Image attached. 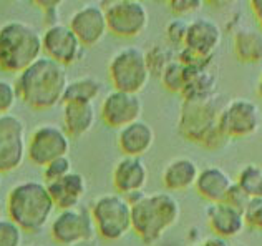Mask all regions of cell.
<instances>
[{"instance_id":"6da1fadb","label":"cell","mask_w":262,"mask_h":246,"mask_svg":"<svg viewBox=\"0 0 262 246\" xmlns=\"http://www.w3.org/2000/svg\"><path fill=\"white\" fill-rule=\"evenodd\" d=\"M125 198L131 204V231L148 246L156 244L181 218V204L169 191L153 195L140 191Z\"/></svg>"},{"instance_id":"7a4b0ae2","label":"cell","mask_w":262,"mask_h":246,"mask_svg":"<svg viewBox=\"0 0 262 246\" xmlns=\"http://www.w3.org/2000/svg\"><path fill=\"white\" fill-rule=\"evenodd\" d=\"M18 98L33 110H50L57 107L68 84L65 67L47 57H40L17 75L13 81Z\"/></svg>"},{"instance_id":"3957f363","label":"cell","mask_w":262,"mask_h":246,"mask_svg":"<svg viewBox=\"0 0 262 246\" xmlns=\"http://www.w3.org/2000/svg\"><path fill=\"white\" fill-rule=\"evenodd\" d=\"M7 218L24 233H37L45 228L55 211V204L42 181H22L12 187L7 195Z\"/></svg>"},{"instance_id":"277c9868","label":"cell","mask_w":262,"mask_h":246,"mask_svg":"<svg viewBox=\"0 0 262 246\" xmlns=\"http://www.w3.org/2000/svg\"><path fill=\"white\" fill-rule=\"evenodd\" d=\"M42 57V33L22 20L0 25V70L18 75Z\"/></svg>"},{"instance_id":"5b68a950","label":"cell","mask_w":262,"mask_h":246,"mask_svg":"<svg viewBox=\"0 0 262 246\" xmlns=\"http://www.w3.org/2000/svg\"><path fill=\"white\" fill-rule=\"evenodd\" d=\"M108 78L112 81L113 90L135 95L144 90L151 78L144 50L128 45L115 52L108 64Z\"/></svg>"},{"instance_id":"8992f818","label":"cell","mask_w":262,"mask_h":246,"mask_svg":"<svg viewBox=\"0 0 262 246\" xmlns=\"http://www.w3.org/2000/svg\"><path fill=\"white\" fill-rule=\"evenodd\" d=\"M95 231L106 241H118L131 231V204L123 195L98 196L90 208Z\"/></svg>"},{"instance_id":"52a82bcc","label":"cell","mask_w":262,"mask_h":246,"mask_svg":"<svg viewBox=\"0 0 262 246\" xmlns=\"http://www.w3.org/2000/svg\"><path fill=\"white\" fill-rule=\"evenodd\" d=\"M176 57L184 64V87H183V100H208L217 95L219 84V65L211 58H201L188 53L184 49L176 52Z\"/></svg>"},{"instance_id":"ba28073f","label":"cell","mask_w":262,"mask_h":246,"mask_svg":"<svg viewBox=\"0 0 262 246\" xmlns=\"http://www.w3.org/2000/svg\"><path fill=\"white\" fill-rule=\"evenodd\" d=\"M219 95L208 100H183L181 112L178 118V133L184 140L192 143H201L219 128L217 118L221 112Z\"/></svg>"},{"instance_id":"9c48e42d","label":"cell","mask_w":262,"mask_h":246,"mask_svg":"<svg viewBox=\"0 0 262 246\" xmlns=\"http://www.w3.org/2000/svg\"><path fill=\"white\" fill-rule=\"evenodd\" d=\"M217 125L229 140L249 138L262 125L260 108L251 98H232L221 107Z\"/></svg>"},{"instance_id":"30bf717a","label":"cell","mask_w":262,"mask_h":246,"mask_svg":"<svg viewBox=\"0 0 262 246\" xmlns=\"http://www.w3.org/2000/svg\"><path fill=\"white\" fill-rule=\"evenodd\" d=\"M105 10L108 33L120 38H135L148 29L149 12L140 0H112L101 2Z\"/></svg>"},{"instance_id":"8fae6325","label":"cell","mask_w":262,"mask_h":246,"mask_svg":"<svg viewBox=\"0 0 262 246\" xmlns=\"http://www.w3.org/2000/svg\"><path fill=\"white\" fill-rule=\"evenodd\" d=\"M72 148V138L61 125L42 123L27 138V158L35 167H45L50 161L68 156Z\"/></svg>"},{"instance_id":"7c38bea8","label":"cell","mask_w":262,"mask_h":246,"mask_svg":"<svg viewBox=\"0 0 262 246\" xmlns=\"http://www.w3.org/2000/svg\"><path fill=\"white\" fill-rule=\"evenodd\" d=\"M95 235L92 215L81 207L60 211L50 223V236L60 246H77L93 240Z\"/></svg>"},{"instance_id":"4fadbf2b","label":"cell","mask_w":262,"mask_h":246,"mask_svg":"<svg viewBox=\"0 0 262 246\" xmlns=\"http://www.w3.org/2000/svg\"><path fill=\"white\" fill-rule=\"evenodd\" d=\"M27 158L25 123L17 115L0 117V175L15 172Z\"/></svg>"},{"instance_id":"5bb4252c","label":"cell","mask_w":262,"mask_h":246,"mask_svg":"<svg viewBox=\"0 0 262 246\" xmlns=\"http://www.w3.org/2000/svg\"><path fill=\"white\" fill-rule=\"evenodd\" d=\"M85 47L67 24L47 27L42 32V55L57 61L61 67L73 65L83 55Z\"/></svg>"},{"instance_id":"9a60e30c","label":"cell","mask_w":262,"mask_h":246,"mask_svg":"<svg viewBox=\"0 0 262 246\" xmlns=\"http://www.w3.org/2000/svg\"><path fill=\"white\" fill-rule=\"evenodd\" d=\"M101 120L110 128L120 130L136 120H141L143 101L140 95L112 90L105 95L101 101Z\"/></svg>"},{"instance_id":"2e32d148","label":"cell","mask_w":262,"mask_h":246,"mask_svg":"<svg viewBox=\"0 0 262 246\" xmlns=\"http://www.w3.org/2000/svg\"><path fill=\"white\" fill-rule=\"evenodd\" d=\"M83 47L98 45L108 33L106 17L101 4H83L70 15L67 24Z\"/></svg>"},{"instance_id":"e0dca14e","label":"cell","mask_w":262,"mask_h":246,"mask_svg":"<svg viewBox=\"0 0 262 246\" xmlns=\"http://www.w3.org/2000/svg\"><path fill=\"white\" fill-rule=\"evenodd\" d=\"M223 42V29L211 17L192 18L188 25L183 49L194 57L211 58Z\"/></svg>"},{"instance_id":"ac0fdd59","label":"cell","mask_w":262,"mask_h":246,"mask_svg":"<svg viewBox=\"0 0 262 246\" xmlns=\"http://www.w3.org/2000/svg\"><path fill=\"white\" fill-rule=\"evenodd\" d=\"M113 187L118 195L128 196L140 193L148 184L149 172L146 163L138 156H123L113 168Z\"/></svg>"},{"instance_id":"d6986e66","label":"cell","mask_w":262,"mask_h":246,"mask_svg":"<svg viewBox=\"0 0 262 246\" xmlns=\"http://www.w3.org/2000/svg\"><path fill=\"white\" fill-rule=\"evenodd\" d=\"M206 218L214 236L224 238V240L239 236L246 228L243 211L232 208L224 201L209 203L206 207Z\"/></svg>"},{"instance_id":"ffe728a7","label":"cell","mask_w":262,"mask_h":246,"mask_svg":"<svg viewBox=\"0 0 262 246\" xmlns=\"http://www.w3.org/2000/svg\"><path fill=\"white\" fill-rule=\"evenodd\" d=\"M45 184L55 208L60 211L77 208L86 195V178L78 172H72L63 178Z\"/></svg>"},{"instance_id":"44dd1931","label":"cell","mask_w":262,"mask_h":246,"mask_svg":"<svg viewBox=\"0 0 262 246\" xmlns=\"http://www.w3.org/2000/svg\"><path fill=\"white\" fill-rule=\"evenodd\" d=\"M155 130L144 120H136L118 130L116 143L123 156H138L141 158L155 145Z\"/></svg>"},{"instance_id":"7402d4cb","label":"cell","mask_w":262,"mask_h":246,"mask_svg":"<svg viewBox=\"0 0 262 246\" xmlns=\"http://www.w3.org/2000/svg\"><path fill=\"white\" fill-rule=\"evenodd\" d=\"M234 180L224 168L209 165L199 170L194 188L198 195L208 203H221L226 200V195L232 187Z\"/></svg>"},{"instance_id":"603a6c76","label":"cell","mask_w":262,"mask_h":246,"mask_svg":"<svg viewBox=\"0 0 262 246\" xmlns=\"http://www.w3.org/2000/svg\"><path fill=\"white\" fill-rule=\"evenodd\" d=\"M198 175L199 168L194 160L188 156H178L164 167L161 180L164 188L173 193V191H186L194 187Z\"/></svg>"},{"instance_id":"cb8c5ba5","label":"cell","mask_w":262,"mask_h":246,"mask_svg":"<svg viewBox=\"0 0 262 246\" xmlns=\"http://www.w3.org/2000/svg\"><path fill=\"white\" fill-rule=\"evenodd\" d=\"M63 130L70 138H81L96 123L95 104H63Z\"/></svg>"},{"instance_id":"d4e9b609","label":"cell","mask_w":262,"mask_h":246,"mask_svg":"<svg viewBox=\"0 0 262 246\" xmlns=\"http://www.w3.org/2000/svg\"><path fill=\"white\" fill-rule=\"evenodd\" d=\"M234 55L243 64L262 61V32L249 25H239L232 37Z\"/></svg>"},{"instance_id":"484cf974","label":"cell","mask_w":262,"mask_h":246,"mask_svg":"<svg viewBox=\"0 0 262 246\" xmlns=\"http://www.w3.org/2000/svg\"><path fill=\"white\" fill-rule=\"evenodd\" d=\"M103 92V81L93 75L68 80L63 92V104H93Z\"/></svg>"},{"instance_id":"4316f807","label":"cell","mask_w":262,"mask_h":246,"mask_svg":"<svg viewBox=\"0 0 262 246\" xmlns=\"http://www.w3.org/2000/svg\"><path fill=\"white\" fill-rule=\"evenodd\" d=\"M234 181L249 198H262V165L259 163L244 165Z\"/></svg>"},{"instance_id":"83f0119b","label":"cell","mask_w":262,"mask_h":246,"mask_svg":"<svg viewBox=\"0 0 262 246\" xmlns=\"http://www.w3.org/2000/svg\"><path fill=\"white\" fill-rule=\"evenodd\" d=\"M176 52L178 50L171 49L169 45H158V44L144 52V58H146V65L151 77L160 78L164 68L176 58Z\"/></svg>"},{"instance_id":"f1b7e54d","label":"cell","mask_w":262,"mask_h":246,"mask_svg":"<svg viewBox=\"0 0 262 246\" xmlns=\"http://www.w3.org/2000/svg\"><path fill=\"white\" fill-rule=\"evenodd\" d=\"M184 72H186L184 64L176 57L161 73L160 80L163 87L173 93H181L184 87Z\"/></svg>"},{"instance_id":"f546056e","label":"cell","mask_w":262,"mask_h":246,"mask_svg":"<svg viewBox=\"0 0 262 246\" xmlns=\"http://www.w3.org/2000/svg\"><path fill=\"white\" fill-rule=\"evenodd\" d=\"M188 25L189 20L186 18H179L174 17L171 18L166 24V29H164V35H166V42L171 49L179 50L184 47V40H186V33H188Z\"/></svg>"},{"instance_id":"4dcf8cb0","label":"cell","mask_w":262,"mask_h":246,"mask_svg":"<svg viewBox=\"0 0 262 246\" xmlns=\"http://www.w3.org/2000/svg\"><path fill=\"white\" fill-rule=\"evenodd\" d=\"M24 231L10 218L0 216V246H22Z\"/></svg>"},{"instance_id":"1f68e13d","label":"cell","mask_w":262,"mask_h":246,"mask_svg":"<svg viewBox=\"0 0 262 246\" xmlns=\"http://www.w3.org/2000/svg\"><path fill=\"white\" fill-rule=\"evenodd\" d=\"M73 172V163L70 156H60V158L50 161L43 167V180L45 183H50L55 180H60Z\"/></svg>"},{"instance_id":"d6a6232c","label":"cell","mask_w":262,"mask_h":246,"mask_svg":"<svg viewBox=\"0 0 262 246\" xmlns=\"http://www.w3.org/2000/svg\"><path fill=\"white\" fill-rule=\"evenodd\" d=\"M18 93L15 84L10 80L0 78V117L2 115H9L12 108L17 105Z\"/></svg>"},{"instance_id":"836d02e7","label":"cell","mask_w":262,"mask_h":246,"mask_svg":"<svg viewBox=\"0 0 262 246\" xmlns=\"http://www.w3.org/2000/svg\"><path fill=\"white\" fill-rule=\"evenodd\" d=\"M246 227L262 231V198H251L243 211Z\"/></svg>"},{"instance_id":"e575fe53","label":"cell","mask_w":262,"mask_h":246,"mask_svg":"<svg viewBox=\"0 0 262 246\" xmlns=\"http://www.w3.org/2000/svg\"><path fill=\"white\" fill-rule=\"evenodd\" d=\"M203 5L204 2H201V0H169L168 2L171 13L179 18H186L191 13L201 10Z\"/></svg>"},{"instance_id":"d590c367","label":"cell","mask_w":262,"mask_h":246,"mask_svg":"<svg viewBox=\"0 0 262 246\" xmlns=\"http://www.w3.org/2000/svg\"><path fill=\"white\" fill-rule=\"evenodd\" d=\"M37 5L40 7V10L43 12V18L47 27L57 25L60 24V5L61 2H52V0H40L37 2Z\"/></svg>"},{"instance_id":"8d00e7d4","label":"cell","mask_w":262,"mask_h":246,"mask_svg":"<svg viewBox=\"0 0 262 246\" xmlns=\"http://www.w3.org/2000/svg\"><path fill=\"white\" fill-rule=\"evenodd\" d=\"M249 200H251V198L244 193L243 188L237 187L236 181H234V183H232V187L229 188V191H227L224 203L231 204L232 208H236V210H239V211H244L246 204L249 203Z\"/></svg>"},{"instance_id":"74e56055","label":"cell","mask_w":262,"mask_h":246,"mask_svg":"<svg viewBox=\"0 0 262 246\" xmlns=\"http://www.w3.org/2000/svg\"><path fill=\"white\" fill-rule=\"evenodd\" d=\"M251 9L254 13V18H256V22H257V29L262 32V0H252Z\"/></svg>"},{"instance_id":"f35d334b","label":"cell","mask_w":262,"mask_h":246,"mask_svg":"<svg viewBox=\"0 0 262 246\" xmlns=\"http://www.w3.org/2000/svg\"><path fill=\"white\" fill-rule=\"evenodd\" d=\"M194 246H229V240H224V238L219 236H211L201 243H196Z\"/></svg>"},{"instance_id":"ab89813d","label":"cell","mask_w":262,"mask_h":246,"mask_svg":"<svg viewBox=\"0 0 262 246\" xmlns=\"http://www.w3.org/2000/svg\"><path fill=\"white\" fill-rule=\"evenodd\" d=\"M256 92H257V97L262 100V72H260V77L257 80V85H256Z\"/></svg>"},{"instance_id":"60d3db41","label":"cell","mask_w":262,"mask_h":246,"mask_svg":"<svg viewBox=\"0 0 262 246\" xmlns=\"http://www.w3.org/2000/svg\"><path fill=\"white\" fill-rule=\"evenodd\" d=\"M77 246H101L98 241H95V240H90V241H85V243H80Z\"/></svg>"},{"instance_id":"b9f144b4","label":"cell","mask_w":262,"mask_h":246,"mask_svg":"<svg viewBox=\"0 0 262 246\" xmlns=\"http://www.w3.org/2000/svg\"><path fill=\"white\" fill-rule=\"evenodd\" d=\"M237 246H246V244H244V243H239Z\"/></svg>"},{"instance_id":"7bdbcfd3","label":"cell","mask_w":262,"mask_h":246,"mask_svg":"<svg viewBox=\"0 0 262 246\" xmlns=\"http://www.w3.org/2000/svg\"><path fill=\"white\" fill-rule=\"evenodd\" d=\"M0 183H2V175H0Z\"/></svg>"},{"instance_id":"ee69618b","label":"cell","mask_w":262,"mask_h":246,"mask_svg":"<svg viewBox=\"0 0 262 246\" xmlns=\"http://www.w3.org/2000/svg\"><path fill=\"white\" fill-rule=\"evenodd\" d=\"M33 246H38V244H33Z\"/></svg>"}]
</instances>
